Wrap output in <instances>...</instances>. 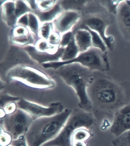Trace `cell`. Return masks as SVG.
Returning a JSON list of instances; mask_svg holds the SVG:
<instances>
[{"label": "cell", "mask_w": 130, "mask_h": 146, "mask_svg": "<svg viewBox=\"0 0 130 146\" xmlns=\"http://www.w3.org/2000/svg\"><path fill=\"white\" fill-rule=\"evenodd\" d=\"M80 53L74 37L71 42L64 48V52L60 61L66 62L72 60L76 58Z\"/></svg>", "instance_id": "18"}, {"label": "cell", "mask_w": 130, "mask_h": 146, "mask_svg": "<svg viewBox=\"0 0 130 146\" xmlns=\"http://www.w3.org/2000/svg\"><path fill=\"white\" fill-rule=\"evenodd\" d=\"M28 13L24 15L18 19L17 25L23 26L28 28Z\"/></svg>", "instance_id": "34"}, {"label": "cell", "mask_w": 130, "mask_h": 146, "mask_svg": "<svg viewBox=\"0 0 130 146\" xmlns=\"http://www.w3.org/2000/svg\"><path fill=\"white\" fill-rule=\"evenodd\" d=\"M7 116L6 113L4 110V108H1V111H0V117H1V119H3L4 117H6Z\"/></svg>", "instance_id": "37"}, {"label": "cell", "mask_w": 130, "mask_h": 146, "mask_svg": "<svg viewBox=\"0 0 130 146\" xmlns=\"http://www.w3.org/2000/svg\"><path fill=\"white\" fill-rule=\"evenodd\" d=\"M17 104L18 108L28 113L33 120L40 117L54 116L60 113L64 110V107L60 102L51 103L46 107L21 98Z\"/></svg>", "instance_id": "9"}, {"label": "cell", "mask_w": 130, "mask_h": 146, "mask_svg": "<svg viewBox=\"0 0 130 146\" xmlns=\"http://www.w3.org/2000/svg\"><path fill=\"white\" fill-rule=\"evenodd\" d=\"M31 10L37 11L36 1H26Z\"/></svg>", "instance_id": "35"}, {"label": "cell", "mask_w": 130, "mask_h": 146, "mask_svg": "<svg viewBox=\"0 0 130 146\" xmlns=\"http://www.w3.org/2000/svg\"><path fill=\"white\" fill-rule=\"evenodd\" d=\"M91 136L90 130L84 127L77 129L72 135L71 137L72 144V142L75 141H86Z\"/></svg>", "instance_id": "21"}, {"label": "cell", "mask_w": 130, "mask_h": 146, "mask_svg": "<svg viewBox=\"0 0 130 146\" xmlns=\"http://www.w3.org/2000/svg\"><path fill=\"white\" fill-rule=\"evenodd\" d=\"M33 121L29 114L18 108L14 113L1 119V125L11 135L13 140L25 135Z\"/></svg>", "instance_id": "8"}, {"label": "cell", "mask_w": 130, "mask_h": 146, "mask_svg": "<svg viewBox=\"0 0 130 146\" xmlns=\"http://www.w3.org/2000/svg\"><path fill=\"white\" fill-rule=\"evenodd\" d=\"M87 92L92 107L115 113L130 102V82H117L103 72L94 71Z\"/></svg>", "instance_id": "1"}, {"label": "cell", "mask_w": 130, "mask_h": 146, "mask_svg": "<svg viewBox=\"0 0 130 146\" xmlns=\"http://www.w3.org/2000/svg\"><path fill=\"white\" fill-rule=\"evenodd\" d=\"M11 145L13 146H28L25 135H21L18 139L13 140Z\"/></svg>", "instance_id": "33"}, {"label": "cell", "mask_w": 130, "mask_h": 146, "mask_svg": "<svg viewBox=\"0 0 130 146\" xmlns=\"http://www.w3.org/2000/svg\"><path fill=\"white\" fill-rule=\"evenodd\" d=\"M74 34L71 31L61 35V39L59 47L65 48L74 38Z\"/></svg>", "instance_id": "30"}, {"label": "cell", "mask_w": 130, "mask_h": 146, "mask_svg": "<svg viewBox=\"0 0 130 146\" xmlns=\"http://www.w3.org/2000/svg\"><path fill=\"white\" fill-rule=\"evenodd\" d=\"M117 26L125 40L130 41V1H124L119 4L116 15Z\"/></svg>", "instance_id": "12"}, {"label": "cell", "mask_w": 130, "mask_h": 146, "mask_svg": "<svg viewBox=\"0 0 130 146\" xmlns=\"http://www.w3.org/2000/svg\"><path fill=\"white\" fill-rule=\"evenodd\" d=\"M2 16L3 21L9 27L13 28L17 25L15 1H7L2 5Z\"/></svg>", "instance_id": "14"}, {"label": "cell", "mask_w": 130, "mask_h": 146, "mask_svg": "<svg viewBox=\"0 0 130 146\" xmlns=\"http://www.w3.org/2000/svg\"><path fill=\"white\" fill-rule=\"evenodd\" d=\"M130 131V102L115 112L110 128L111 133L116 137Z\"/></svg>", "instance_id": "10"}, {"label": "cell", "mask_w": 130, "mask_h": 146, "mask_svg": "<svg viewBox=\"0 0 130 146\" xmlns=\"http://www.w3.org/2000/svg\"><path fill=\"white\" fill-rule=\"evenodd\" d=\"M40 25L41 23L36 15L33 12L28 13V28L36 38H39V31Z\"/></svg>", "instance_id": "19"}, {"label": "cell", "mask_w": 130, "mask_h": 146, "mask_svg": "<svg viewBox=\"0 0 130 146\" xmlns=\"http://www.w3.org/2000/svg\"><path fill=\"white\" fill-rule=\"evenodd\" d=\"M74 39L80 53L88 50L92 47L90 32L84 28H78L74 34Z\"/></svg>", "instance_id": "15"}, {"label": "cell", "mask_w": 130, "mask_h": 146, "mask_svg": "<svg viewBox=\"0 0 130 146\" xmlns=\"http://www.w3.org/2000/svg\"><path fill=\"white\" fill-rule=\"evenodd\" d=\"M15 14L18 20L24 15L31 12L32 10L26 1H15Z\"/></svg>", "instance_id": "25"}, {"label": "cell", "mask_w": 130, "mask_h": 146, "mask_svg": "<svg viewBox=\"0 0 130 146\" xmlns=\"http://www.w3.org/2000/svg\"><path fill=\"white\" fill-rule=\"evenodd\" d=\"M55 72L74 89L80 100V108L86 111L91 110L92 105L87 89L93 78V72L79 63H72L60 66Z\"/></svg>", "instance_id": "2"}, {"label": "cell", "mask_w": 130, "mask_h": 146, "mask_svg": "<svg viewBox=\"0 0 130 146\" xmlns=\"http://www.w3.org/2000/svg\"><path fill=\"white\" fill-rule=\"evenodd\" d=\"M0 98H1V108H3L9 103L12 102H17L21 99V98L19 97H13L10 96L6 92H1L0 94Z\"/></svg>", "instance_id": "29"}, {"label": "cell", "mask_w": 130, "mask_h": 146, "mask_svg": "<svg viewBox=\"0 0 130 146\" xmlns=\"http://www.w3.org/2000/svg\"><path fill=\"white\" fill-rule=\"evenodd\" d=\"M34 47L39 51L46 52L50 54L56 53L59 48V46H52L48 42L47 40L41 39H39L36 43Z\"/></svg>", "instance_id": "23"}, {"label": "cell", "mask_w": 130, "mask_h": 146, "mask_svg": "<svg viewBox=\"0 0 130 146\" xmlns=\"http://www.w3.org/2000/svg\"><path fill=\"white\" fill-rule=\"evenodd\" d=\"M72 111L66 109L54 116L33 120L25 136L28 146H42L59 134Z\"/></svg>", "instance_id": "3"}, {"label": "cell", "mask_w": 130, "mask_h": 146, "mask_svg": "<svg viewBox=\"0 0 130 146\" xmlns=\"http://www.w3.org/2000/svg\"><path fill=\"white\" fill-rule=\"evenodd\" d=\"M72 146H88L85 141H75L72 143Z\"/></svg>", "instance_id": "36"}, {"label": "cell", "mask_w": 130, "mask_h": 146, "mask_svg": "<svg viewBox=\"0 0 130 146\" xmlns=\"http://www.w3.org/2000/svg\"><path fill=\"white\" fill-rule=\"evenodd\" d=\"M34 13L38 17L40 23L53 22L63 12V9L60 5L56 3L51 9L46 12H42L38 10Z\"/></svg>", "instance_id": "16"}, {"label": "cell", "mask_w": 130, "mask_h": 146, "mask_svg": "<svg viewBox=\"0 0 130 146\" xmlns=\"http://www.w3.org/2000/svg\"><path fill=\"white\" fill-rule=\"evenodd\" d=\"M10 82H16L36 90H48L55 86V82L45 72L27 64H21L11 68L6 72Z\"/></svg>", "instance_id": "4"}, {"label": "cell", "mask_w": 130, "mask_h": 146, "mask_svg": "<svg viewBox=\"0 0 130 146\" xmlns=\"http://www.w3.org/2000/svg\"><path fill=\"white\" fill-rule=\"evenodd\" d=\"M96 124L93 114L82 109L74 108L58 135L42 146H72L71 137L76 130L84 127L90 130Z\"/></svg>", "instance_id": "5"}, {"label": "cell", "mask_w": 130, "mask_h": 146, "mask_svg": "<svg viewBox=\"0 0 130 146\" xmlns=\"http://www.w3.org/2000/svg\"><path fill=\"white\" fill-rule=\"evenodd\" d=\"M57 1L55 0L36 1L37 10L42 12L49 11L56 5Z\"/></svg>", "instance_id": "27"}, {"label": "cell", "mask_w": 130, "mask_h": 146, "mask_svg": "<svg viewBox=\"0 0 130 146\" xmlns=\"http://www.w3.org/2000/svg\"><path fill=\"white\" fill-rule=\"evenodd\" d=\"M123 0H108V1H97L98 4L104 8L108 12L113 15H116L119 4Z\"/></svg>", "instance_id": "22"}, {"label": "cell", "mask_w": 130, "mask_h": 146, "mask_svg": "<svg viewBox=\"0 0 130 146\" xmlns=\"http://www.w3.org/2000/svg\"><path fill=\"white\" fill-rule=\"evenodd\" d=\"M54 28L53 22L41 23L39 31V37L41 39L48 40L50 36L54 32Z\"/></svg>", "instance_id": "24"}, {"label": "cell", "mask_w": 130, "mask_h": 146, "mask_svg": "<svg viewBox=\"0 0 130 146\" xmlns=\"http://www.w3.org/2000/svg\"><path fill=\"white\" fill-rule=\"evenodd\" d=\"M12 146V145H10V146Z\"/></svg>", "instance_id": "38"}, {"label": "cell", "mask_w": 130, "mask_h": 146, "mask_svg": "<svg viewBox=\"0 0 130 146\" xmlns=\"http://www.w3.org/2000/svg\"><path fill=\"white\" fill-rule=\"evenodd\" d=\"M81 18V15L76 11L68 10L63 12L53 22L55 29L62 35L71 31Z\"/></svg>", "instance_id": "11"}, {"label": "cell", "mask_w": 130, "mask_h": 146, "mask_svg": "<svg viewBox=\"0 0 130 146\" xmlns=\"http://www.w3.org/2000/svg\"><path fill=\"white\" fill-rule=\"evenodd\" d=\"M61 39L60 34L57 31H54L50 35L47 41L52 46H59L60 42Z\"/></svg>", "instance_id": "31"}, {"label": "cell", "mask_w": 130, "mask_h": 146, "mask_svg": "<svg viewBox=\"0 0 130 146\" xmlns=\"http://www.w3.org/2000/svg\"><path fill=\"white\" fill-rule=\"evenodd\" d=\"M3 108L7 115H12L15 113L18 109L17 102H12L7 104Z\"/></svg>", "instance_id": "32"}, {"label": "cell", "mask_w": 130, "mask_h": 146, "mask_svg": "<svg viewBox=\"0 0 130 146\" xmlns=\"http://www.w3.org/2000/svg\"><path fill=\"white\" fill-rule=\"evenodd\" d=\"M72 63H79L93 72L99 71L104 73L110 69L107 52H103L99 48L93 47L85 52L80 53L76 58L72 60L49 62L42 65L45 68L55 70L62 66Z\"/></svg>", "instance_id": "7"}, {"label": "cell", "mask_w": 130, "mask_h": 146, "mask_svg": "<svg viewBox=\"0 0 130 146\" xmlns=\"http://www.w3.org/2000/svg\"><path fill=\"white\" fill-rule=\"evenodd\" d=\"M13 139L11 135L5 131L3 127L1 125L0 132V145L1 146L11 145Z\"/></svg>", "instance_id": "28"}, {"label": "cell", "mask_w": 130, "mask_h": 146, "mask_svg": "<svg viewBox=\"0 0 130 146\" xmlns=\"http://www.w3.org/2000/svg\"><path fill=\"white\" fill-rule=\"evenodd\" d=\"M23 49L29 57L39 64L52 62H59L63 55L64 48L59 47L58 50L54 54L39 51L34 46H29L23 47Z\"/></svg>", "instance_id": "13"}, {"label": "cell", "mask_w": 130, "mask_h": 146, "mask_svg": "<svg viewBox=\"0 0 130 146\" xmlns=\"http://www.w3.org/2000/svg\"><path fill=\"white\" fill-rule=\"evenodd\" d=\"M87 11L85 18L80 27L86 26L99 34L109 50L114 48L115 39L113 36L106 35V31L109 26L113 23L114 15L95 1V4L89 7Z\"/></svg>", "instance_id": "6"}, {"label": "cell", "mask_w": 130, "mask_h": 146, "mask_svg": "<svg viewBox=\"0 0 130 146\" xmlns=\"http://www.w3.org/2000/svg\"><path fill=\"white\" fill-rule=\"evenodd\" d=\"M33 34L14 37H10V42L13 46L25 47L29 46H34L35 45V39Z\"/></svg>", "instance_id": "17"}, {"label": "cell", "mask_w": 130, "mask_h": 146, "mask_svg": "<svg viewBox=\"0 0 130 146\" xmlns=\"http://www.w3.org/2000/svg\"><path fill=\"white\" fill-rule=\"evenodd\" d=\"M113 146H130V131L124 132L112 141Z\"/></svg>", "instance_id": "26"}, {"label": "cell", "mask_w": 130, "mask_h": 146, "mask_svg": "<svg viewBox=\"0 0 130 146\" xmlns=\"http://www.w3.org/2000/svg\"><path fill=\"white\" fill-rule=\"evenodd\" d=\"M79 28H84L87 29L90 32L92 40V47L99 48L103 52H107L108 48L102 38L99 34L89 29L86 26H82Z\"/></svg>", "instance_id": "20"}]
</instances>
